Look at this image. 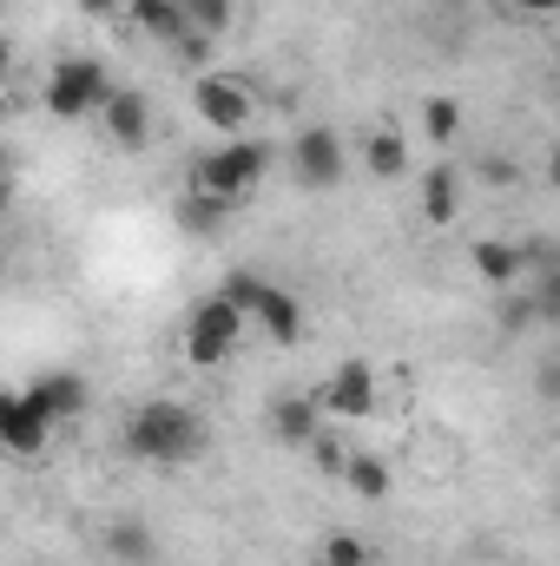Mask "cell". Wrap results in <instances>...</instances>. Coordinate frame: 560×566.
Instances as JSON below:
<instances>
[{"label": "cell", "instance_id": "1", "mask_svg": "<svg viewBox=\"0 0 560 566\" xmlns=\"http://www.w3.org/2000/svg\"><path fill=\"white\" fill-rule=\"evenodd\" d=\"M126 448L139 461H158V468H178L205 448V416L185 409V402H139L126 416Z\"/></svg>", "mask_w": 560, "mask_h": 566}, {"label": "cell", "instance_id": "2", "mask_svg": "<svg viewBox=\"0 0 560 566\" xmlns=\"http://www.w3.org/2000/svg\"><path fill=\"white\" fill-rule=\"evenodd\" d=\"M265 171H271V145L265 139H225L218 151H205L191 165V191L225 198V205H245L265 185Z\"/></svg>", "mask_w": 560, "mask_h": 566}, {"label": "cell", "instance_id": "3", "mask_svg": "<svg viewBox=\"0 0 560 566\" xmlns=\"http://www.w3.org/2000/svg\"><path fill=\"white\" fill-rule=\"evenodd\" d=\"M218 296L238 303L245 323H258L271 343H297V336H303V303H297L290 290H278V283H265L258 271H231V277L218 283Z\"/></svg>", "mask_w": 560, "mask_h": 566}, {"label": "cell", "instance_id": "4", "mask_svg": "<svg viewBox=\"0 0 560 566\" xmlns=\"http://www.w3.org/2000/svg\"><path fill=\"white\" fill-rule=\"evenodd\" d=\"M46 113L53 119H100V106L113 99V73H106V60H60L53 73H46Z\"/></svg>", "mask_w": 560, "mask_h": 566}, {"label": "cell", "instance_id": "5", "mask_svg": "<svg viewBox=\"0 0 560 566\" xmlns=\"http://www.w3.org/2000/svg\"><path fill=\"white\" fill-rule=\"evenodd\" d=\"M238 343H245V310L238 303H225V296L191 303V316H185V363L191 369H218Z\"/></svg>", "mask_w": 560, "mask_h": 566}, {"label": "cell", "instance_id": "6", "mask_svg": "<svg viewBox=\"0 0 560 566\" xmlns=\"http://www.w3.org/2000/svg\"><path fill=\"white\" fill-rule=\"evenodd\" d=\"M191 113H198L211 133L245 139V126L258 119V99H251L245 86H231L225 73H198V80H191Z\"/></svg>", "mask_w": 560, "mask_h": 566}, {"label": "cell", "instance_id": "7", "mask_svg": "<svg viewBox=\"0 0 560 566\" xmlns=\"http://www.w3.org/2000/svg\"><path fill=\"white\" fill-rule=\"evenodd\" d=\"M290 171H297L303 191H330V185H343L350 151H343V139H336L330 126H303L297 145H290Z\"/></svg>", "mask_w": 560, "mask_h": 566}, {"label": "cell", "instance_id": "8", "mask_svg": "<svg viewBox=\"0 0 560 566\" xmlns=\"http://www.w3.org/2000/svg\"><path fill=\"white\" fill-rule=\"evenodd\" d=\"M317 409L336 416V422H363V416H376V369H370V363H336L330 382L317 389Z\"/></svg>", "mask_w": 560, "mask_h": 566}, {"label": "cell", "instance_id": "9", "mask_svg": "<svg viewBox=\"0 0 560 566\" xmlns=\"http://www.w3.org/2000/svg\"><path fill=\"white\" fill-rule=\"evenodd\" d=\"M46 434H53V422H46L20 389H0V454L33 461V454L46 448Z\"/></svg>", "mask_w": 560, "mask_h": 566}, {"label": "cell", "instance_id": "10", "mask_svg": "<svg viewBox=\"0 0 560 566\" xmlns=\"http://www.w3.org/2000/svg\"><path fill=\"white\" fill-rule=\"evenodd\" d=\"M100 126H106V139L120 145V151H139L152 139V99L133 93V86H113V99L100 106Z\"/></svg>", "mask_w": 560, "mask_h": 566}, {"label": "cell", "instance_id": "11", "mask_svg": "<svg viewBox=\"0 0 560 566\" xmlns=\"http://www.w3.org/2000/svg\"><path fill=\"white\" fill-rule=\"evenodd\" d=\"M46 422H66V416H86V376H73V369H46V376H33L27 389H20Z\"/></svg>", "mask_w": 560, "mask_h": 566}, {"label": "cell", "instance_id": "12", "mask_svg": "<svg viewBox=\"0 0 560 566\" xmlns=\"http://www.w3.org/2000/svg\"><path fill=\"white\" fill-rule=\"evenodd\" d=\"M468 264H475V277L495 283V290L528 283V251H521V244H508V238H481V244L468 251Z\"/></svg>", "mask_w": 560, "mask_h": 566}, {"label": "cell", "instance_id": "13", "mask_svg": "<svg viewBox=\"0 0 560 566\" xmlns=\"http://www.w3.org/2000/svg\"><path fill=\"white\" fill-rule=\"evenodd\" d=\"M271 434H278L283 448H310V441L323 434L317 396H278V402H271Z\"/></svg>", "mask_w": 560, "mask_h": 566}, {"label": "cell", "instance_id": "14", "mask_svg": "<svg viewBox=\"0 0 560 566\" xmlns=\"http://www.w3.org/2000/svg\"><path fill=\"white\" fill-rule=\"evenodd\" d=\"M455 211H462V171L455 165H428L422 171V218L428 224H455Z\"/></svg>", "mask_w": 560, "mask_h": 566}, {"label": "cell", "instance_id": "15", "mask_svg": "<svg viewBox=\"0 0 560 566\" xmlns=\"http://www.w3.org/2000/svg\"><path fill=\"white\" fill-rule=\"evenodd\" d=\"M231 211H238V205H225V198H205V191H185V198H178V224H185L191 238H218Z\"/></svg>", "mask_w": 560, "mask_h": 566}, {"label": "cell", "instance_id": "16", "mask_svg": "<svg viewBox=\"0 0 560 566\" xmlns=\"http://www.w3.org/2000/svg\"><path fill=\"white\" fill-rule=\"evenodd\" d=\"M106 554L120 566H152V554H158V547H152V527H145V521H113V527H106Z\"/></svg>", "mask_w": 560, "mask_h": 566}, {"label": "cell", "instance_id": "17", "mask_svg": "<svg viewBox=\"0 0 560 566\" xmlns=\"http://www.w3.org/2000/svg\"><path fill=\"white\" fill-rule=\"evenodd\" d=\"M336 474H343V488H350L356 501H383V494H390V461H376V454H350Z\"/></svg>", "mask_w": 560, "mask_h": 566}, {"label": "cell", "instance_id": "18", "mask_svg": "<svg viewBox=\"0 0 560 566\" xmlns=\"http://www.w3.org/2000/svg\"><path fill=\"white\" fill-rule=\"evenodd\" d=\"M363 165L376 178H409V139L403 133H370L363 139Z\"/></svg>", "mask_w": 560, "mask_h": 566}, {"label": "cell", "instance_id": "19", "mask_svg": "<svg viewBox=\"0 0 560 566\" xmlns=\"http://www.w3.org/2000/svg\"><path fill=\"white\" fill-rule=\"evenodd\" d=\"M126 13L139 20V33H152V40H178L185 33V13H178V0H126Z\"/></svg>", "mask_w": 560, "mask_h": 566}, {"label": "cell", "instance_id": "20", "mask_svg": "<svg viewBox=\"0 0 560 566\" xmlns=\"http://www.w3.org/2000/svg\"><path fill=\"white\" fill-rule=\"evenodd\" d=\"M178 13H185V27H191V33H205V40H218V33L231 27V13H238V0H178Z\"/></svg>", "mask_w": 560, "mask_h": 566}, {"label": "cell", "instance_id": "21", "mask_svg": "<svg viewBox=\"0 0 560 566\" xmlns=\"http://www.w3.org/2000/svg\"><path fill=\"white\" fill-rule=\"evenodd\" d=\"M422 133H428V139H435V145H455V133H462V106L435 93V99L422 106Z\"/></svg>", "mask_w": 560, "mask_h": 566}, {"label": "cell", "instance_id": "22", "mask_svg": "<svg viewBox=\"0 0 560 566\" xmlns=\"http://www.w3.org/2000/svg\"><path fill=\"white\" fill-rule=\"evenodd\" d=\"M528 323H541V310H535V296H528V283H515V290L501 296V329L515 336V329H528Z\"/></svg>", "mask_w": 560, "mask_h": 566}, {"label": "cell", "instance_id": "23", "mask_svg": "<svg viewBox=\"0 0 560 566\" xmlns=\"http://www.w3.org/2000/svg\"><path fill=\"white\" fill-rule=\"evenodd\" d=\"M323 566H370V541L363 534H330L323 541Z\"/></svg>", "mask_w": 560, "mask_h": 566}, {"label": "cell", "instance_id": "24", "mask_svg": "<svg viewBox=\"0 0 560 566\" xmlns=\"http://www.w3.org/2000/svg\"><path fill=\"white\" fill-rule=\"evenodd\" d=\"M310 454H317V468H330V474H336V468L350 461V448H343L336 434H317V441H310Z\"/></svg>", "mask_w": 560, "mask_h": 566}, {"label": "cell", "instance_id": "25", "mask_svg": "<svg viewBox=\"0 0 560 566\" xmlns=\"http://www.w3.org/2000/svg\"><path fill=\"white\" fill-rule=\"evenodd\" d=\"M80 13H86V20H120L126 0H80Z\"/></svg>", "mask_w": 560, "mask_h": 566}, {"label": "cell", "instance_id": "26", "mask_svg": "<svg viewBox=\"0 0 560 566\" xmlns=\"http://www.w3.org/2000/svg\"><path fill=\"white\" fill-rule=\"evenodd\" d=\"M515 178H521L515 165H501V158H488V185H515Z\"/></svg>", "mask_w": 560, "mask_h": 566}, {"label": "cell", "instance_id": "27", "mask_svg": "<svg viewBox=\"0 0 560 566\" xmlns=\"http://www.w3.org/2000/svg\"><path fill=\"white\" fill-rule=\"evenodd\" d=\"M521 13H535V20H548V13H560V0H515Z\"/></svg>", "mask_w": 560, "mask_h": 566}, {"label": "cell", "instance_id": "28", "mask_svg": "<svg viewBox=\"0 0 560 566\" xmlns=\"http://www.w3.org/2000/svg\"><path fill=\"white\" fill-rule=\"evenodd\" d=\"M0 73H13V40L0 33Z\"/></svg>", "mask_w": 560, "mask_h": 566}, {"label": "cell", "instance_id": "29", "mask_svg": "<svg viewBox=\"0 0 560 566\" xmlns=\"http://www.w3.org/2000/svg\"><path fill=\"white\" fill-rule=\"evenodd\" d=\"M7 171H13V158H7V139H0V178H7Z\"/></svg>", "mask_w": 560, "mask_h": 566}, {"label": "cell", "instance_id": "30", "mask_svg": "<svg viewBox=\"0 0 560 566\" xmlns=\"http://www.w3.org/2000/svg\"><path fill=\"white\" fill-rule=\"evenodd\" d=\"M7 198H13V185H7V178H0V211H7Z\"/></svg>", "mask_w": 560, "mask_h": 566}]
</instances>
